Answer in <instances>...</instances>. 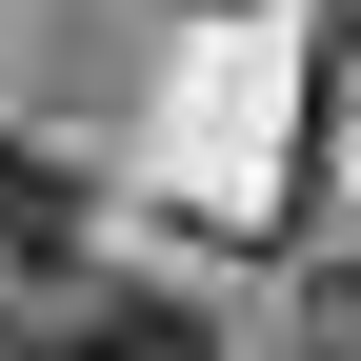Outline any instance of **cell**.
Here are the masks:
<instances>
[{
  "mask_svg": "<svg viewBox=\"0 0 361 361\" xmlns=\"http://www.w3.org/2000/svg\"><path fill=\"white\" fill-rule=\"evenodd\" d=\"M61 361H221V341L180 322V301H80V322H61Z\"/></svg>",
  "mask_w": 361,
  "mask_h": 361,
  "instance_id": "6da1fadb",
  "label": "cell"
},
{
  "mask_svg": "<svg viewBox=\"0 0 361 361\" xmlns=\"http://www.w3.org/2000/svg\"><path fill=\"white\" fill-rule=\"evenodd\" d=\"M0 241H20V261H40V241H80V161H40V141H0Z\"/></svg>",
  "mask_w": 361,
  "mask_h": 361,
  "instance_id": "7a4b0ae2",
  "label": "cell"
},
{
  "mask_svg": "<svg viewBox=\"0 0 361 361\" xmlns=\"http://www.w3.org/2000/svg\"><path fill=\"white\" fill-rule=\"evenodd\" d=\"M0 361H61V301H40V322H0Z\"/></svg>",
  "mask_w": 361,
  "mask_h": 361,
  "instance_id": "3957f363",
  "label": "cell"
},
{
  "mask_svg": "<svg viewBox=\"0 0 361 361\" xmlns=\"http://www.w3.org/2000/svg\"><path fill=\"white\" fill-rule=\"evenodd\" d=\"M322 361H361V341H322Z\"/></svg>",
  "mask_w": 361,
  "mask_h": 361,
  "instance_id": "277c9868",
  "label": "cell"
}]
</instances>
